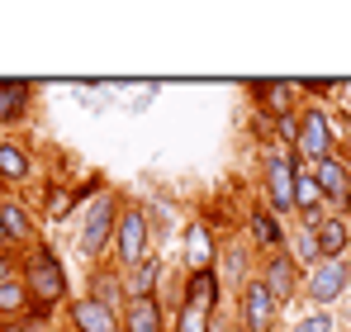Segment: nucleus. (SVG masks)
Instances as JSON below:
<instances>
[{
    "instance_id": "nucleus-1",
    "label": "nucleus",
    "mask_w": 351,
    "mask_h": 332,
    "mask_svg": "<svg viewBox=\"0 0 351 332\" xmlns=\"http://www.w3.org/2000/svg\"><path fill=\"white\" fill-rule=\"evenodd\" d=\"M24 289H29V299H38V304H58L66 299V271H62V261L53 257V247H34L29 257H24Z\"/></svg>"
},
{
    "instance_id": "nucleus-2",
    "label": "nucleus",
    "mask_w": 351,
    "mask_h": 332,
    "mask_svg": "<svg viewBox=\"0 0 351 332\" xmlns=\"http://www.w3.org/2000/svg\"><path fill=\"white\" fill-rule=\"evenodd\" d=\"M147 214L143 209H123L114 223V252H119V266L123 271H133V266H143L147 261Z\"/></svg>"
},
{
    "instance_id": "nucleus-3",
    "label": "nucleus",
    "mask_w": 351,
    "mask_h": 332,
    "mask_svg": "<svg viewBox=\"0 0 351 332\" xmlns=\"http://www.w3.org/2000/svg\"><path fill=\"white\" fill-rule=\"evenodd\" d=\"M114 223H119L114 195H95V200H90V214L81 223V252H86V257H100L105 242L114 237Z\"/></svg>"
},
{
    "instance_id": "nucleus-4",
    "label": "nucleus",
    "mask_w": 351,
    "mask_h": 332,
    "mask_svg": "<svg viewBox=\"0 0 351 332\" xmlns=\"http://www.w3.org/2000/svg\"><path fill=\"white\" fill-rule=\"evenodd\" d=\"M276 299H271V289L261 285V280H247L242 285V328L247 332H271L276 328Z\"/></svg>"
},
{
    "instance_id": "nucleus-5",
    "label": "nucleus",
    "mask_w": 351,
    "mask_h": 332,
    "mask_svg": "<svg viewBox=\"0 0 351 332\" xmlns=\"http://www.w3.org/2000/svg\"><path fill=\"white\" fill-rule=\"evenodd\" d=\"M294 147L308 157V162H328L332 157V133H328V119H323V110H304V119H299V138H294Z\"/></svg>"
},
{
    "instance_id": "nucleus-6",
    "label": "nucleus",
    "mask_w": 351,
    "mask_h": 332,
    "mask_svg": "<svg viewBox=\"0 0 351 332\" xmlns=\"http://www.w3.org/2000/svg\"><path fill=\"white\" fill-rule=\"evenodd\" d=\"M294 162L290 157H271L266 162V200H271V214H290L294 209Z\"/></svg>"
},
{
    "instance_id": "nucleus-7",
    "label": "nucleus",
    "mask_w": 351,
    "mask_h": 332,
    "mask_svg": "<svg viewBox=\"0 0 351 332\" xmlns=\"http://www.w3.org/2000/svg\"><path fill=\"white\" fill-rule=\"evenodd\" d=\"M261 285L271 289L276 309H285V304L294 299V289H299V261H294V257H285V247H280V257H276V261H266V276H261Z\"/></svg>"
},
{
    "instance_id": "nucleus-8",
    "label": "nucleus",
    "mask_w": 351,
    "mask_h": 332,
    "mask_svg": "<svg viewBox=\"0 0 351 332\" xmlns=\"http://www.w3.org/2000/svg\"><path fill=\"white\" fill-rule=\"evenodd\" d=\"M313 180H318V195L328 200V204H337V209H347L351 204V176H347V166L342 162H318L313 166Z\"/></svg>"
},
{
    "instance_id": "nucleus-9",
    "label": "nucleus",
    "mask_w": 351,
    "mask_h": 332,
    "mask_svg": "<svg viewBox=\"0 0 351 332\" xmlns=\"http://www.w3.org/2000/svg\"><path fill=\"white\" fill-rule=\"evenodd\" d=\"M71 323H76V332H123V323H119L114 309H105L100 299H76L71 304Z\"/></svg>"
},
{
    "instance_id": "nucleus-10",
    "label": "nucleus",
    "mask_w": 351,
    "mask_h": 332,
    "mask_svg": "<svg viewBox=\"0 0 351 332\" xmlns=\"http://www.w3.org/2000/svg\"><path fill=\"white\" fill-rule=\"evenodd\" d=\"M347 289V261H318L308 276V299L313 304H332Z\"/></svg>"
},
{
    "instance_id": "nucleus-11",
    "label": "nucleus",
    "mask_w": 351,
    "mask_h": 332,
    "mask_svg": "<svg viewBox=\"0 0 351 332\" xmlns=\"http://www.w3.org/2000/svg\"><path fill=\"white\" fill-rule=\"evenodd\" d=\"M313 242H318V257H323V261H337V257L347 252V242H351L347 219H342V214H337V219H323L313 228Z\"/></svg>"
},
{
    "instance_id": "nucleus-12",
    "label": "nucleus",
    "mask_w": 351,
    "mask_h": 332,
    "mask_svg": "<svg viewBox=\"0 0 351 332\" xmlns=\"http://www.w3.org/2000/svg\"><path fill=\"white\" fill-rule=\"evenodd\" d=\"M123 332H162V309H157L152 294L128 299V309H123Z\"/></svg>"
},
{
    "instance_id": "nucleus-13",
    "label": "nucleus",
    "mask_w": 351,
    "mask_h": 332,
    "mask_svg": "<svg viewBox=\"0 0 351 332\" xmlns=\"http://www.w3.org/2000/svg\"><path fill=\"white\" fill-rule=\"evenodd\" d=\"M185 304L199 309V313H214V304H219V280H214V271H190V280H185Z\"/></svg>"
},
{
    "instance_id": "nucleus-14",
    "label": "nucleus",
    "mask_w": 351,
    "mask_h": 332,
    "mask_svg": "<svg viewBox=\"0 0 351 332\" xmlns=\"http://www.w3.org/2000/svg\"><path fill=\"white\" fill-rule=\"evenodd\" d=\"M185 261H190V271H209V261H214V242L199 223L185 233Z\"/></svg>"
},
{
    "instance_id": "nucleus-15",
    "label": "nucleus",
    "mask_w": 351,
    "mask_h": 332,
    "mask_svg": "<svg viewBox=\"0 0 351 332\" xmlns=\"http://www.w3.org/2000/svg\"><path fill=\"white\" fill-rule=\"evenodd\" d=\"M29 100V81H0V123H14Z\"/></svg>"
},
{
    "instance_id": "nucleus-16",
    "label": "nucleus",
    "mask_w": 351,
    "mask_h": 332,
    "mask_svg": "<svg viewBox=\"0 0 351 332\" xmlns=\"http://www.w3.org/2000/svg\"><path fill=\"white\" fill-rule=\"evenodd\" d=\"M24 176H29V152H24V147H14V143H0V180L19 185Z\"/></svg>"
},
{
    "instance_id": "nucleus-17",
    "label": "nucleus",
    "mask_w": 351,
    "mask_h": 332,
    "mask_svg": "<svg viewBox=\"0 0 351 332\" xmlns=\"http://www.w3.org/2000/svg\"><path fill=\"white\" fill-rule=\"evenodd\" d=\"M29 309V289H24V280H0V318H14V313H24Z\"/></svg>"
},
{
    "instance_id": "nucleus-18",
    "label": "nucleus",
    "mask_w": 351,
    "mask_h": 332,
    "mask_svg": "<svg viewBox=\"0 0 351 332\" xmlns=\"http://www.w3.org/2000/svg\"><path fill=\"white\" fill-rule=\"evenodd\" d=\"M0 233L14 237V242H24V237L34 233V223H29V214H24L19 204H0Z\"/></svg>"
},
{
    "instance_id": "nucleus-19",
    "label": "nucleus",
    "mask_w": 351,
    "mask_h": 332,
    "mask_svg": "<svg viewBox=\"0 0 351 332\" xmlns=\"http://www.w3.org/2000/svg\"><path fill=\"white\" fill-rule=\"evenodd\" d=\"M252 233H256V242H266V247H285V233H280V223L271 209H256L252 214Z\"/></svg>"
},
{
    "instance_id": "nucleus-20",
    "label": "nucleus",
    "mask_w": 351,
    "mask_h": 332,
    "mask_svg": "<svg viewBox=\"0 0 351 332\" xmlns=\"http://www.w3.org/2000/svg\"><path fill=\"white\" fill-rule=\"evenodd\" d=\"M90 299H100L105 309H119L128 294H123V285H119V276H95L90 280Z\"/></svg>"
},
{
    "instance_id": "nucleus-21",
    "label": "nucleus",
    "mask_w": 351,
    "mask_h": 332,
    "mask_svg": "<svg viewBox=\"0 0 351 332\" xmlns=\"http://www.w3.org/2000/svg\"><path fill=\"white\" fill-rule=\"evenodd\" d=\"M157 271H162V266H157V261H152V257H147V261H143V266H133V271H128V299H143V294H152V280H157Z\"/></svg>"
},
{
    "instance_id": "nucleus-22",
    "label": "nucleus",
    "mask_w": 351,
    "mask_h": 332,
    "mask_svg": "<svg viewBox=\"0 0 351 332\" xmlns=\"http://www.w3.org/2000/svg\"><path fill=\"white\" fill-rule=\"evenodd\" d=\"M176 332H209V313L180 304V313H176Z\"/></svg>"
},
{
    "instance_id": "nucleus-23",
    "label": "nucleus",
    "mask_w": 351,
    "mask_h": 332,
    "mask_svg": "<svg viewBox=\"0 0 351 332\" xmlns=\"http://www.w3.org/2000/svg\"><path fill=\"white\" fill-rule=\"evenodd\" d=\"M48 214H53V219H66V214H71V195H48Z\"/></svg>"
},
{
    "instance_id": "nucleus-24",
    "label": "nucleus",
    "mask_w": 351,
    "mask_h": 332,
    "mask_svg": "<svg viewBox=\"0 0 351 332\" xmlns=\"http://www.w3.org/2000/svg\"><path fill=\"white\" fill-rule=\"evenodd\" d=\"M294 332H332V318L328 313H313V318H304Z\"/></svg>"
},
{
    "instance_id": "nucleus-25",
    "label": "nucleus",
    "mask_w": 351,
    "mask_h": 332,
    "mask_svg": "<svg viewBox=\"0 0 351 332\" xmlns=\"http://www.w3.org/2000/svg\"><path fill=\"white\" fill-rule=\"evenodd\" d=\"M10 276H14V261H10V252L0 247V280H10Z\"/></svg>"
},
{
    "instance_id": "nucleus-26",
    "label": "nucleus",
    "mask_w": 351,
    "mask_h": 332,
    "mask_svg": "<svg viewBox=\"0 0 351 332\" xmlns=\"http://www.w3.org/2000/svg\"><path fill=\"white\" fill-rule=\"evenodd\" d=\"M0 242H5V233H0Z\"/></svg>"
}]
</instances>
